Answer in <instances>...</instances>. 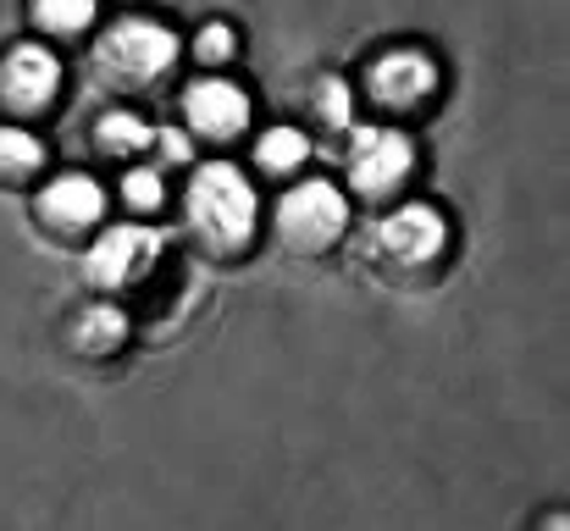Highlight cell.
<instances>
[{"label": "cell", "mask_w": 570, "mask_h": 531, "mask_svg": "<svg viewBox=\"0 0 570 531\" xmlns=\"http://www.w3.org/2000/svg\"><path fill=\"white\" fill-rule=\"evenodd\" d=\"M189 216L210 244H222V249L244 244L249 227H255V188H249V177L238 167H205L189 188Z\"/></svg>", "instance_id": "cell-1"}, {"label": "cell", "mask_w": 570, "mask_h": 531, "mask_svg": "<svg viewBox=\"0 0 570 531\" xmlns=\"http://www.w3.org/2000/svg\"><path fill=\"white\" fill-rule=\"evenodd\" d=\"M173 56H178V39H173L161 22H150V17L111 22L106 39H100V67H106L111 78H122V83H150V78H161V72L173 67Z\"/></svg>", "instance_id": "cell-2"}, {"label": "cell", "mask_w": 570, "mask_h": 531, "mask_svg": "<svg viewBox=\"0 0 570 531\" xmlns=\"http://www.w3.org/2000/svg\"><path fill=\"white\" fill-rule=\"evenodd\" d=\"M344 222H350V210H344V194H338L333 183H299V188H288L283 205H277V227H283V238L299 244V249L333 244V238L344 233Z\"/></svg>", "instance_id": "cell-3"}, {"label": "cell", "mask_w": 570, "mask_h": 531, "mask_svg": "<svg viewBox=\"0 0 570 531\" xmlns=\"http://www.w3.org/2000/svg\"><path fill=\"white\" fill-rule=\"evenodd\" d=\"M156 249H161V238H156L150 227H139V222L111 227V233H100L95 249H89V277H95L100 288H122V283L145 277V266H156Z\"/></svg>", "instance_id": "cell-4"}, {"label": "cell", "mask_w": 570, "mask_h": 531, "mask_svg": "<svg viewBox=\"0 0 570 531\" xmlns=\"http://www.w3.org/2000/svg\"><path fill=\"white\" fill-rule=\"evenodd\" d=\"M410 167H415V150H410L404 134L361 128L355 145H350V177H355V188H366V194H387L393 183H404Z\"/></svg>", "instance_id": "cell-5"}, {"label": "cell", "mask_w": 570, "mask_h": 531, "mask_svg": "<svg viewBox=\"0 0 570 531\" xmlns=\"http://www.w3.org/2000/svg\"><path fill=\"white\" fill-rule=\"evenodd\" d=\"M377 244L393 260L421 266V260H432V255L443 249V216H438L432 205H399L393 216L377 222Z\"/></svg>", "instance_id": "cell-6"}, {"label": "cell", "mask_w": 570, "mask_h": 531, "mask_svg": "<svg viewBox=\"0 0 570 531\" xmlns=\"http://www.w3.org/2000/svg\"><path fill=\"white\" fill-rule=\"evenodd\" d=\"M56 83H61V61L50 56V50H39V45H22V50H11L6 56V67H0V95L11 100V106H45L50 95H56Z\"/></svg>", "instance_id": "cell-7"}, {"label": "cell", "mask_w": 570, "mask_h": 531, "mask_svg": "<svg viewBox=\"0 0 570 531\" xmlns=\"http://www.w3.org/2000/svg\"><path fill=\"white\" fill-rule=\"evenodd\" d=\"M189 122H194V134L233 139V134H244V122H249V100H244V89H233V83H222V78H205V83L189 89Z\"/></svg>", "instance_id": "cell-8"}, {"label": "cell", "mask_w": 570, "mask_h": 531, "mask_svg": "<svg viewBox=\"0 0 570 531\" xmlns=\"http://www.w3.org/2000/svg\"><path fill=\"white\" fill-rule=\"evenodd\" d=\"M366 83H372V95H377L382 106H415V100H426V89L438 83V72H432L426 56L393 50V56H382L377 67H372Z\"/></svg>", "instance_id": "cell-9"}, {"label": "cell", "mask_w": 570, "mask_h": 531, "mask_svg": "<svg viewBox=\"0 0 570 531\" xmlns=\"http://www.w3.org/2000/svg\"><path fill=\"white\" fill-rule=\"evenodd\" d=\"M39 210L56 222V227H89V222H100V210H106V194H100V183L95 177H56L50 188H45V199H39Z\"/></svg>", "instance_id": "cell-10"}, {"label": "cell", "mask_w": 570, "mask_h": 531, "mask_svg": "<svg viewBox=\"0 0 570 531\" xmlns=\"http://www.w3.org/2000/svg\"><path fill=\"white\" fill-rule=\"evenodd\" d=\"M122 338H128V316L117 305H89L78 316V327H72V344L83 354H111Z\"/></svg>", "instance_id": "cell-11"}, {"label": "cell", "mask_w": 570, "mask_h": 531, "mask_svg": "<svg viewBox=\"0 0 570 531\" xmlns=\"http://www.w3.org/2000/svg\"><path fill=\"white\" fill-rule=\"evenodd\" d=\"M145 145H150V128H145L134 111L100 117V150H106V156H128V150H145Z\"/></svg>", "instance_id": "cell-12"}, {"label": "cell", "mask_w": 570, "mask_h": 531, "mask_svg": "<svg viewBox=\"0 0 570 531\" xmlns=\"http://www.w3.org/2000/svg\"><path fill=\"white\" fill-rule=\"evenodd\" d=\"M305 134L299 128H272L266 139H261V167H272V173H288V167H299L305 161Z\"/></svg>", "instance_id": "cell-13"}, {"label": "cell", "mask_w": 570, "mask_h": 531, "mask_svg": "<svg viewBox=\"0 0 570 531\" xmlns=\"http://www.w3.org/2000/svg\"><path fill=\"white\" fill-rule=\"evenodd\" d=\"M45 161V145L33 139V134H22V128H0V173H33Z\"/></svg>", "instance_id": "cell-14"}, {"label": "cell", "mask_w": 570, "mask_h": 531, "mask_svg": "<svg viewBox=\"0 0 570 531\" xmlns=\"http://www.w3.org/2000/svg\"><path fill=\"white\" fill-rule=\"evenodd\" d=\"M33 17H39V28L67 33V28H83V22L95 17V6H89V0H50V6H33Z\"/></svg>", "instance_id": "cell-15"}, {"label": "cell", "mask_w": 570, "mask_h": 531, "mask_svg": "<svg viewBox=\"0 0 570 531\" xmlns=\"http://www.w3.org/2000/svg\"><path fill=\"white\" fill-rule=\"evenodd\" d=\"M122 199H128L134 210H156V205H161V177L150 173V167L128 173L122 177Z\"/></svg>", "instance_id": "cell-16"}, {"label": "cell", "mask_w": 570, "mask_h": 531, "mask_svg": "<svg viewBox=\"0 0 570 531\" xmlns=\"http://www.w3.org/2000/svg\"><path fill=\"white\" fill-rule=\"evenodd\" d=\"M194 50H199L205 61H222V56H233V33H227L222 22H210V28L199 33V45H194Z\"/></svg>", "instance_id": "cell-17"}, {"label": "cell", "mask_w": 570, "mask_h": 531, "mask_svg": "<svg viewBox=\"0 0 570 531\" xmlns=\"http://www.w3.org/2000/svg\"><path fill=\"white\" fill-rule=\"evenodd\" d=\"M322 111H327V122H350V89L338 78L322 83Z\"/></svg>", "instance_id": "cell-18"}, {"label": "cell", "mask_w": 570, "mask_h": 531, "mask_svg": "<svg viewBox=\"0 0 570 531\" xmlns=\"http://www.w3.org/2000/svg\"><path fill=\"white\" fill-rule=\"evenodd\" d=\"M161 156L167 161H189V139L184 134H161Z\"/></svg>", "instance_id": "cell-19"}]
</instances>
